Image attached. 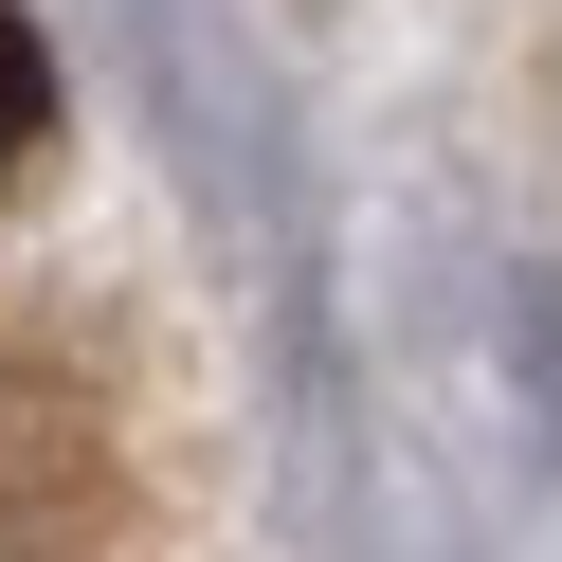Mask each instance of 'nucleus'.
Wrapping results in <instances>:
<instances>
[{
  "label": "nucleus",
  "instance_id": "obj_1",
  "mask_svg": "<svg viewBox=\"0 0 562 562\" xmlns=\"http://www.w3.org/2000/svg\"><path fill=\"white\" fill-rule=\"evenodd\" d=\"M37 110H55V74H37V37H19V0H0V164L37 146Z\"/></svg>",
  "mask_w": 562,
  "mask_h": 562
}]
</instances>
